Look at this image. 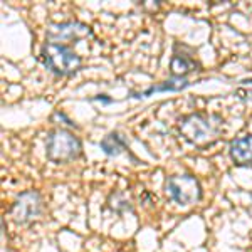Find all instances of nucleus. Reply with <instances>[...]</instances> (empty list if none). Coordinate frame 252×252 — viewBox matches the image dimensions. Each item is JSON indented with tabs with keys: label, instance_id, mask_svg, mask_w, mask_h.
Masks as SVG:
<instances>
[{
	"label": "nucleus",
	"instance_id": "nucleus-1",
	"mask_svg": "<svg viewBox=\"0 0 252 252\" xmlns=\"http://www.w3.org/2000/svg\"><path fill=\"white\" fill-rule=\"evenodd\" d=\"M40 61L56 76H72L83 66V61L74 49L58 42L44 44L40 49Z\"/></svg>",
	"mask_w": 252,
	"mask_h": 252
},
{
	"label": "nucleus",
	"instance_id": "nucleus-2",
	"mask_svg": "<svg viewBox=\"0 0 252 252\" xmlns=\"http://www.w3.org/2000/svg\"><path fill=\"white\" fill-rule=\"evenodd\" d=\"M81 153H83V145L74 133L63 128L49 133L46 141V157L49 161L58 165L67 163L79 158Z\"/></svg>",
	"mask_w": 252,
	"mask_h": 252
},
{
	"label": "nucleus",
	"instance_id": "nucleus-3",
	"mask_svg": "<svg viewBox=\"0 0 252 252\" xmlns=\"http://www.w3.org/2000/svg\"><path fill=\"white\" fill-rule=\"evenodd\" d=\"M165 192L170 198L178 205H193L200 200L202 197V187L200 182L193 175H175V177L166 178L165 182Z\"/></svg>",
	"mask_w": 252,
	"mask_h": 252
},
{
	"label": "nucleus",
	"instance_id": "nucleus-4",
	"mask_svg": "<svg viewBox=\"0 0 252 252\" xmlns=\"http://www.w3.org/2000/svg\"><path fill=\"white\" fill-rule=\"evenodd\" d=\"M215 116H204L200 113L189 115L180 120V133L185 140L195 145H204L207 141L214 140L219 133L217 125L212 123Z\"/></svg>",
	"mask_w": 252,
	"mask_h": 252
},
{
	"label": "nucleus",
	"instance_id": "nucleus-5",
	"mask_svg": "<svg viewBox=\"0 0 252 252\" xmlns=\"http://www.w3.org/2000/svg\"><path fill=\"white\" fill-rule=\"evenodd\" d=\"M46 35H47V42L64 44V42H72V40L91 37L93 31L86 24L78 22V20H69V22L51 24Z\"/></svg>",
	"mask_w": 252,
	"mask_h": 252
},
{
	"label": "nucleus",
	"instance_id": "nucleus-6",
	"mask_svg": "<svg viewBox=\"0 0 252 252\" xmlns=\"http://www.w3.org/2000/svg\"><path fill=\"white\" fill-rule=\"evenodd\" d=\"M42 210V200H40V195L34 190L29 192H24L17 197V200L14 202L10 210V215L14 217L15 223H29L34 219H37Z\"/></svg>",
	"mask_w": 252,
	"mask_h": 252
},
{
	"label": "nucleus",
	"instance_id": "nucleus-7",
	"mask_svg": "<svg viewBox=\"0 0 252 252\" xmlns=\"http://www.w3.org/2000/svg\"><path fill=\"white\" fill-rule=\"evenodd\" d=\"M229 155L239 166L252 165V135H244L230 141Z\"/></svg>",
	"mask_w": 252,
	"mask_h": 252
},
{
	"label": "nucleus",
	"instance_id": "nucleus-8",
	"mask_svg": "<svg viewBox=\"0 0 252 252\" xmlns=\"http://www.w3.org/2000/svg\"><path fill=\"white\" fill-rule=\"evenodd\" d=\"M126 140L123 136L120 135V133H109L108 136H104L103 140H101L99 143V148L103 150L104 153H106L108 157H118L121 155V153L126 150Z\"/></svg>",
	"mask_w": 252,
	"mask_h": 252
},
{
	"label": "nucleus",
	"instance_id": "nucleus-9",
	"mask_svg": "<svg viewBox=\"0 0 252 252\" xmlns=\"http://www.w3.org/2000/svg\"><path fill=\"white\" fill-rule=\"evenodd\" d=\"M195 61L192 58L185 54H175L172 58V64H170V69H172V76L173 78H185L189 72H192L195 69Z\"/></svg>",
	"mask_w": 252,
	"mask_h": 252
},
{
	"label": "nucleus",
	"instance_id": "nucleus-10",
	"mask_svg": "<svg viewBox=\"0 0 252 252\" xmlns=\"http://www.w3.org/2000/svg\"><path fill=\"white\" fill-rule=\"evenodd\" d=\"M187 86H190V83L185 78H172V79L165 81L163 84H158V86L148 88L143 93V94H140L138 97L150 96V94H153V93H163V91H172V93H175V91H182V89H185Z\"/></svg>",
	"mask_w": 252,
	"mask_h": 252
},
{
	"label": "nucleus",
	"instance_id": "nucleus-11",
	"mask_svg": "<svg viewBox=\"0 0 252 252\" xmlns=\"http://www.w3.org/2000/svg\"><path fill=\"white\" fill-rule=\"evenodd\" d=\"M94 101H101V103H104V104L113 103L111 97H106V94H99V96H96V97H94Z\"/></svg>",
	"mask_w": 252,
	"mask_h": 252
},
{
	"label": "nucleus",
	"instance_id": "nucleus-12",
	"mask_svg": "<svg viewBox=\"0 0 252 252\" xmlns=\"http://www.w3.org/2000/svg\"><path fill=\"white\" fill-rule=\"evenodd\" d=\"M246 99L247 101H252V89H249V91L246 93Z\"/></svg>",
	"mask_w": 252,
	"mask_h": 252
}]
</instances>
